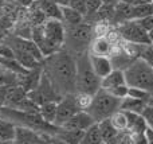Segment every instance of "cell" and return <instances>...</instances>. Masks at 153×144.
I'll list each match as a JSON object with an SVG mask.
<instances>
[{
	"label": "cell",
	"instance_id": "obj_1",
	"mask_svg": "<svg viewBox=\"0 0 153 144\" xmlns=\"http://www.w3.org/2000/svg\"><path fill=\"white\" fill-rule=\"evenodd\" d=\"M43 73L48 77L51 85L61 97L76 93L75 77L76 63L75 57L62 48L61 51L45 58L42 62Z\"/></svg>",
	"mask_w": 153,
	"mask_h": 144
},
{
	"label": "cell",
	"instance_id": "obj_42",
	"mask_svg": "<svg viewBox=\"0 0 153 144\" xmlns=\"http://www.w3.org/2000/svg\"><path fill=\"white\" fill-rule=\"evenodd\" d=\"M0 144H15V142H0Z\"/></svg>",
	"mask_w": 153,
	"mask_h": 144
},
{
	"label": "cell",
	"instance_id": "obj_27",
	"mask_svg": "<svg viewBox=\"0 0 153 144\" xmlns=\"http://www.w3.org/2000/svg\"><path fill=\"white\" fill-rule=\"evenodd\" d=\"M151 96L152 94L149 93V92L143 90V89H138V88H129V92H128V97L140 100V101H145V102L149 101Z\"/></svg>",
	"mask_w": 153,
	"mask_h": 144
},
{
	"label": "cell",
	"instance_id": "obj_29",
	"mask_svg": "<svg viewBox=\"0 0 153 144\" xmlns=\"http://www.w3.org/2000/svg\"><path fill=\"white\" fill-rule=\"evenodd\" d=\"M85 1H86V11H87L86 16H94L103 4L101 0H85Z\"/></svg>",
	"mask_w": 153,
	"mask_h": 144
},
{
	"label": "cell",
	"instance_id": "obj_13",
	"mask_svg": "<svg viewBox=\"0 0 153 144\" xmlns=\"http://www.w3.org/2000/svg\"><path fill=\"white\" fill-rule=\"evenodd\" d=\"M121 85H126V82H125L124 72L118 69H113V72L110 74H108L105 78L101 80V89L108 92L114 88H118Z\"/></svg>",
	"mask_w": 153,
	"mask_h": 144
},
{
	"label": "cell",
	"instance_id": "obj_20",
	"mask_svg": "<svg viewBox=\"0 0 153 144\" xmlns=\"http://www.w3.org/2000/svg\"><path fill=\"white\" fill-rule=\"evenodd\" d=\"M61 12H62V22L66 26H76L81 24L82 22H85V16L81 15L79 12H76L75 10L67 7H61Z\"/></svg>",
	"mask_w": 153,
	"mask_h": 144
},
{
	"label": "cell",
	"instance_id": "obj_14",
	"mask_svg": "<svg viewBox=\"0 0 153 144\" xmlns=\"http://www.w3.org/2000/svg\"><path fill=\"white\" fill-rule=\"evenodd\" d=\"M126 113V119H128V128L126 131L130 135H137V134H144L148 128L145 120L141 115L138 113H133V112H125Z\"/></svg>",
	"mask_w": 153,
	"mask_h": 144
},
{
	"label": "cell",
	"instance_id": "obj_12",
	"mask_svg": "<svg viewBox=\"0 0 153 144\" xmlns=\"http://www.w3.org/2000/svg\"><path fill=\"white\" fill-rule=\"evenodd\" d=\"M89 57L93 70L97 74V77H100L101 80L113 72V65H111V61L109 57H98V55H91V54H89Z\"/></svg>",
	"mask_w": 153,
	"mask_h": 144
},
{
	"label": "cell",
	"instance_id": "obj_28",
	"mask_svg": "<svg viewBox=\"0 0 153 144\" xmlns=\"http://www.w3.org/2000/svg\"><path fill=\"white\" fill-rule=\"evenodd\" d=\"M140 58H143L146 63L153 67V45L141 46L140 47Z\"/></svg>",
	"mask_w": 153,
	"mask_h": 144
},
{
	"label": "cell",
	"instance_id": "obj_22",
	"mask_svg": "<svg viewBox=\"0 0 153 144\" xmlns=\"http://www.w3.org/2000/svg\"><path fill=\"white\" fill-rule=\"evenodd\" d=\"M79 144H103V140H102V137H101L97 123L90 127L87 131H85L83 137H82Z\"/></svg>",
	"mask_w": 153,
	"mask_h": 144
},
{
	"label": "cell",
	"instance_id": "obj_16",
	"mask_svg": "<svg viewBox=\"0 0 153 144\" xmlns=\"http://www.w3.org/2000/svg\"><path fill=\"white\" fill-rule=\"evenodd\" d=\"M110 48L111 45L106 38H94V40H91V43H90L89 54L98 57H109Z\"/></svg>",
	"mask_w": 153,
	"mask_h": 144
},
{
	"label": "cell",
	"instance_id": "obj_39",
	"mask_svg": "<svg viewBox=\"0 0 153 144\" xmlns=\"http://www.w3.org/2000/svg\"><path fill=\"white\" fill-rule=\"evenodd\" d=\"M16 1H19L22 5H24V7H28L32 3H35V0H16Z\"/></svg>",
	"mask_w": 153,
	"mask_h": 144
},
{
	"label": "cell",
	"instance_id": "obj_2",
	"mask_svg": "<svg viewBox=\"0 0 153 144\" xmlns=\"http://www.w3.org/2000/svg\"><path fill=\"white\" fill-rule=\"evenodd\" d=\"M76 63V77H75V89L76 93L94 96L101 89V78L97 77L90 63L89 51L79 54L75 57Z\"/></svg>",
	"mask_w": 153,
	"mask_h": 144
},
{
	"label": "cell",
	"instance_id": "obj_6",
	"mask_svg": "<svg viewBox=\"0 0 153 144\" xmlns=\"http://www.w3.org/2000/svg\"><path fill=\"white\" fill-rule=\"evenodd\" d=\"M27 97L30 100L35 102L38 107H42L43 104H47V102H59L62 97L56 93V90L54 89V86L51 85L48 77L43 73L42 77H40L39 85L34 89V90L28 92Z\"/></svg>",
	"mask_w": 153,
	"mask_h": 144
},
{
	"label": "cell",
	"instance_id": "obj_37",
	"mask_svg": "<svg viewBox=\"0 0 153 144\" xmlns=\"http://www.w3.org/2000/svg\"><path fill=\"white\" fill-rule=\"evenodd\" d=\"M48 144H66L63 140L58 139L56 136H48Z\"/></svg>",
	"mask_w": 153,
	"mask_h": 144
},
{
	"label": "cell",
	"instance_id": "obj_38",
	"mask_svg": "<svg viewBox=\"0 0 153 144\" xmlns=\"http://www.w3.org/2000/svg\"><path fill=\"white\" fill-rule=\"evenodd\" d=\"M54 3L59 5V7H67L70 3V0H54Z\"/></svg>",
	"mask_w": 153,
	"mask_h": 144
},
{
	"label": "cell",
	"instance_id": "obj_36",
	"mask_svg": "<svg viewBox=\"0 0 153 144\" xmlns=\"http://www.w3.org/2000/svg\"><path fill=\"white\" fill-rule=\"evenodd\" d=\"M145 135H146V139H148V144H153V129L148 127L145 131Z\"/></svg>",
	"mask_w": 153,
	"mask_h": 144
},
{
	"label": "cell",
	"instance_id": "obj_40",
	"mask_svg": "<svg viewBox=\"0 0 153 144\" xmlns=\"http://www.w3.org/2000/svg\"><path fill=\"white\" fill-rule=\"evenodd\" d=\"M101 1H102L103 4H117L118 0H101Z\"/></svg>",
	"mask_w": 153,
	"mask_h": 144
},
{
	"label": "cell",
	"instance_id": "obj_30",
	"mask_svg": "<svg viewBox=\"0 0 153 144\" xmlns=\"http://www.w3.org/2000/svg\"><path fill=\"white\" fill-rule=\"evenodd\" d=\"M69 7L75 10L76 12H79L81 15L86 16L87 11H86V1L85 0H70L69 3Z\"/></svg>",
	"mask_w": 153,
	"mask_h": 144
},
{
	"label": "cell",
	"instance_id": "obj_7",
	"mask_svg": "<svg viewBox=\"0 0 153 144\" xmlns=\"http://www.w3.org/2000/svg\"><path fill=\"white\" fill-rule=\"evenodd\" d=\"M117 31H118L120 37L124 38L129 43H133V45H137V46L152 45L151 40H149L148 32L141 28L140 24L136 20H129V22H125V23L120 24Z\"/></svg>",
	"mask_w": 153,
	"mask_h": 144
},
{
	"label": "cell",
	"instance_id": "obj_26",
	"mask_svg": "<svg viewBox=\"0 0 153 144\" xmlns=\"http://www.w3.org/2000/svg\"><path fill=\"white\" fill-rule=\"evenodd\" d=\"M153 13V7L151 4H144L137 5V7H132V20H140V19L149 16Z\"/></svg>",
	"mask_w": 153,
	"mask_h": 144
},
{
	"label": "cell",
	"instance_id": "obj_25",
	"mask_svg": "<svg viewBox=\"0 0 153 144\" xmlns=\"http://www.w3.org/2000/svg\"><path fill=\"white\" fill-rule=\"evenodd\" d=\"M111 123H113L114 128L118 132H124L128 128V119H126V113L124 110H117L113 116L110 117Z\"/></svg>",
	"mask_w": 153,
	"mask_h": 144
},
{
	"label": "cell",
	"instance_id": "obj_19",
	"mask_svg": "<svg viewBox=\"0 0 153 144\" xmlns=\"http://www.w3.org/2000/svg\"><path fill=\"white\" fill-rule=\"evenodd\" d=\"M98 125V129H100V134H101V137L103 140V144H108L110 140H113L114 137L117 136L118 131L114 128L113 123H111L110 119H106V120H102L100 123H97Z\"/></svg>",
	"mask_w": 153,
	"mask_h": 144
},
{
	"label": "cell",
	"instance_id": "obj_34",
	"mask_svg": "<svg viewBox=\"0 0 153 144\" xmlns=\"http://www.w3.org/2000/svg\"><path fill=\"white\" fill-rule=\"evenodd\" d=\"M132 144H148V139H146L145 132L144 134L132 135Z\"/></svg>",
	"mask_w": 153,
	"mask_h": 144
},
{
	"label": "cell",
	"instance_id": "obj_43",
	"mask_svg": "<svg viewBox=\"0 0 153 144\" xmlns=\"http://www.w3.org/2000/svg\"><path fill=\"white\" fill-rule=\"evenodd\" d=\"M152 7H153V1H152Z\"/></svg>",
	"mask_w": 153,
	"mask_h": 144
},
{
	"label": "cell",
	"instance_id": "obj_33",
	"mask_svg": "<svg viewBox=\"0 0 153 144\" xmlns=\"http://www.w3.org/2000/svg\"><path fill=\"white\" fill-rule=\"evenodd\" d=\"M138 24H140V27L143 30H145L146 32H149L153 28V13L149 16H145V18L140 19V20H136Z\"/></svg>",
	"mask_w": 153,
	"mask_h": 144
},
{
	"label": "cell",
	"instance_id": "obj_24",
	"mask_svg": "<svg viewBox=\"0 0 153 144\" xmlns=\"http://www.w3.org/2000/svg\"><path fill=\"white\" fill-rule=\"evenodd\" d=\"M114 13H116V4H102V7L98 10L95 16L100 22H106L108 23V22L113 20Z\"/></svg>",
	"mask_w": 153,
	"mask_h": 144
},
{
	"label": "cell",
	"instance_id": "obj_8",
	"mask_svg": "<svg viewBox=\"0 0 153 144\" xmlns=\"http://www.w3.org/2000/svg\"><path fill=\"white\" fill-rule=\"evenodd\" d=\"M78 112H81V108H79L78 102H76L75 93L66 94L56 104V119H55V124L54 125L62 127L67 120H70Z\"/></svg>",
	"mask_w": 153,
	"mask_h": 144
},
{
	"label": "cell",
	"instance_id": "obj_3",
	"mask_svg": "<svg viewBox=\"0 0 153 144\" xmlns=\"http://www.w3.org/2000/svg\"><path fill=\"white\" fill-rule=\"evenodd\" d=\"M65 50L74 57L89 51L90 43L93 40V26L89 24V22H82L76 26L65 24Z\"/></svg>",
	"mask_w": 153,
	"mask_h": 144
},
{
	"label": "cell",
	"instance_id": "obj_10",
	"mask_svg": "<svg viewBox=\"0 0 153 144\" xmlns=\"http://www.w3.org/2000/svg\"><path fill=\"white\" fill-rule=\"evenodd\" d=\"M43 31L45 35L54 46L59 48H63L65 46V23L62 20H56V19H47L43 23Z\"/></svg>",
	"mask_w": 153,
	"mask_h": 144
},
{
	"label": "cell",
	"instance_id": "obj_41",
	"mask_svg": "<svg viewBox=\"0 0 153 144\" xmlns=\"http://www.w3.org/2000/svg\"><path fill=\"white\" fill-rule=\"evenodd\" d=\"M148 37H149V40H151V43L153 45V28H152L151 31L148 32Z\"/></svg>",
	"mask_w": 153,
	"mask_h": 144
},
{
	"label": "cell",
	"instance_id": "obj_18",
	"mask_svg": "<svg viewBox=\"0 0 153 144\" xmlns=\"http://www.w3.org/2000/svg\"><path fill=\"white\" fill-rule=\"evenodd\" d=\"M148 102L145 101H140L136 98H130V97H125L121 100V105H120V110L124 112H133V113H138L141 115L143 110L146 108Z\"/></svg>",
	"mask_w": 153,
	"mask_h": 144
},
{
	"label": "cell",
	"instance_id": "obj_11",
	"mask_svg": "<svg viewBox=\"0 0 153 144\" xmlns=\"http://www.w3.org/2000/svg\"><path fill=\"white\" fill-rule=\"evenodd\" d=\"M95 121L93 117L86 112V110H81L76 115L73 116L70 120H67L59 128L66 129V131H87L91 125H94Z\"/></svg>",
	"mask_w": 153,
	"mask_h": 144
},
{
	"label": "cell",
	"instance_id": "obj_35",
	"mask_svg": "<svg viewBox=\"0 0 153 144\" xmlns=\"http://www.w3.org/2000/svg\"><path fill=\"white\" fill-rule=\"evenodd\" d=\"M118 1L126 3V4L132 5V7H137V5H144V4H151V0H118Z\"/></svg>",
	"mask_w": 153,
	"mask_h": 144
},
{
	"label": "cell",
	"instance_id": "obj_23",
	"mask_svg": "<svg viewBox=\"0 0 153 144\" xmlns=\"http://www.w3.org/2000/svg\"><path fill=\"white\" fill-rule=\"evenodd\" d=\"M56 104L58 102H47L39 108V115L48 124H55L56 119Z\"/></svg>",
	"mask_w": 153,
	"mask_h": 144
},
{
	"label": "cell",
	"instance_id": "obj_21",
	"mask_svg": "<svg viewBox=\"0 0 153 144\" xmlns=\"http://www.w3.org/2000/svg\"><path fill=\"white\" fill-rule=\"evenodd\" d=\"M85 131H66V129L59 128L55 136L58 139L63 140L66 144H79L83 137Z\"/></svg>",
	"mask_w": 153,
	"mask_h": 144
},
{
	"label": "cell",
	"instance_id": "obj_15",
	"mask_svg": "<svg viewBox=\"0 0 153 144\" xmlns=\"http://www.w3.org/2000/svg\"><path fill=\"white\" fill-rule=\"evenodd\" d=\"M39 7V10L45 13L46 19H56V20H62V12L61 7L54 0H35Z\"/></svg>",
	"mask_w": 153,
	"mask_h": 144
},
{
	"label": "cell",
	"instance_id": "obj_17",
	"mask_svg": "<svg viewBox=\"0 0 153 144\" xmlns=\"http://www.w3.org/2000/svg\"><path fill=\"white\" fill-rule=\"evenodd\" d=\"M16 125L0 116V142H15Z\"/></svg>",
	"mask_w": 153,
	"mask_h": 144
},
{
	"label": "cell",
	"instance_id": "obj_44",
	"mask_svg": "<svg viewBox=\"0 0 153 144\" xmlns=\"http://www.w3.org/2000/svg\"><path fill=\"white\" fill-rule=\"evenodd\" d=\"M151 1H153V0H151Z\"/></svg>",
	"mask_w": 153,
	"mask_h": 144
},
{
	"label": "cell",
	"instance_id": "obj_4",
	"mask_svg": "<svg viewBox=\"0 0 153 144\" xmlns=\"http://www.w3.org/2000/svg\"><path fill=\"white\" fill-rule=\"evenodd\" d=\"M124 75L129 88H138L153 93V67L143 58H136L124 70Z\"/></svg>",
	"mask_w": 153,
	"mask_h": 144
},
{
	"label": "cell",
	"instance_id": "obj_9",
	"mask_svg": "<svg viewBox=\"0 0 153 144\" xmlns=\"http://www.w3.org/2000/svg\"><path fill=\"white\" fill-rule=\"evenodd\" d=\"M3 43L10 46L11 48H16V50H20L30 54L40 63L45 61V57H43V54L38 48V46L31 39H28V38H22V37H18V35H8V37L3 38Z\"/></svg>",
	"mask_w": 153,
	"mask_h": 144
},
{
	"label": "cell",
	"instance_id": "obj_31",
	"mask_svg": "<svg viewBox=\"0 0 153 144\" xmlns=\"http://www.w3.org/2000/svg\"><path fill=\"white\" fill-rule=\"evenodd\" d=\"M128 92H129V86L128 85H121L118 86V88H114L111 89V90H109V93H111L114 97H117V98H125V97H128Z\"/></svg>",
	"mask_w": 153,
	"mask_h": 144
},
{
	"label": "cell",
	"instance_id": "obj_32",
	"mask_svg": "<svg viewBox=\"0 0 153 144\" xmlns=\"http://www.w3.org/2000/svg\"><path fill=\"white\" fill-rule=\"evenodd\" d=\"M141 116L144 117L146 125H148L149 128L153 129V107H152V105H146V108L143 110Z\"/></svg>",
	"mask_w": 153,
	"mask_h": 144
},
{
	"label": "cell",
	"instance_id": "obj_5",
	"mask_svg": "<svg viewBox=\"0 0 153 144\" xmlns=\"http://www.w3.org/2000/svg\"><path fill=\"white\" fill-rule=\"evenodd\" d=\"M120 105H121V98L114 97L108 90L100 89L93 96L86 112L91 116L95 123H100L102 120L110 119L117 110H120Z\"/></svg>",
	"mask_w": 153,
	"mask_h": 144
}]
</instances>
